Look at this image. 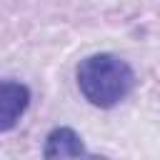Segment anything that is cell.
Here are the masks:
<instances>
[{"instance_id":"cell-1","label":"cell","mask_w":160,"mask_h":160,"mask_svg":"<svg viewBox=\"0 0 160 160\" xmlns=\"http://www.w3.org/2000/svg\"><path fill=\"white\" fill-rule=\"evenodd\" d=\"M75 78L82 98L95 108L118 105L132 90V82H135L132 68L110 52H98L80 60Z\"/></svg>"},{"instance_id":"cell-2","label":"cell","mask_w":160,"mask_h":160,"mask_svg":"<svg viewBox=\"0 0 160 160\" xmlns=\"http://www.w3.org/2000/svg\"><path fill=\"white\" fill-rule=\"evenodd\" d=\"M28 105H30V90L22 82L5 80L0 85V130L2 132L12 130L20 115L28 110Z\"/></svg>"},{"instance_id":"cell-3","label":"cell","mask_w":160,"mask_h":160,"mask_svg":"<svg viewBox=\"0 0 160 160\" xmlns=\"http://www.w3.org/2000/svg\"><path fill=\"white\" fill-rule=\"evenodd\" d=\"M82 152H85L82 140L72 128H55L42 145L45 160H78Z\"/></svg>"}]
</instances>
